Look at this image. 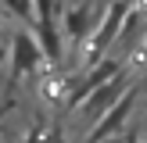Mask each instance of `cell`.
<instances>
[{
    "mask_svg": "<svg viewBox=\"0 0 147 143\" xmlns=\"http://www.w3.org/2000/svg\"><path fill=\"white\" fill-rule=\"evenodd\" d=\"M129 11H133V0H111L104 11V18L97 21V29L90 32V43H86V50H90V61H104V54L115 47V39L122 36V21L129 18Z\"/></svg>",
    "mask_w": 147,
    "mask_h": 143,
    "instance_id": "1",
    "label": "cell"
},
{
    "mask_svg": "<svg viewBox=\"0 0 147 143\" xmlns=\"http://www.w3.org/2000/svg\"><path fill=\"white\" fill-rule=\"evenodd\" d=\"M136 97H140V86H133V90L126 93V97L119 100V104L111 107V111H104L97 122H93L90 129H86L83 143H104V140H115V136H122V125L129 122V114H133L136 107Z\"/></svg>",
    "mask_w": 147,
    "mask_h": 143,
    "instance_id": "2",
    "label": "cell"
},
{
    "mask_svg": "<svg viewBox=\"0 0 147 143\" xmlns=\"http://www.w3.org/2000/svg\"><path fill=\"white\" fill-rule=\"evenodd\" d=\"M133 86H136V82H133V79H129V72H122V75H115L111 82H104V86H100V90H93L90 97H86L83 104L76 107V111L83 114V118H93V122H97L100 114H104V111H111V107L119 104V100L126 97L129 90H133Z\"/></svg>",
    "mask_w": 147,
    "mask_h": 143,
    "instance_id": "3",
    "label": "cell"
},
{
    "mask_svg": "<svg viewBox=\"0 0 147 143\" xmlns=\"http://www.w3.org/2000/svg\"><path fill=\"white\" fill-rule=\"evenodd\" d=\"M122 61L119 57H104V61H97V64H90V68H86V75L79 79V86H72V97H68V107L72 111H76L79 104H83L86 97H90L93 90H100V86L104 82H111L115 75H122Z\"/></svg>",
    "mask_w": 147,
    "mask_h": 143,
    "instance_id": "4",
    "label": "cell"
},
{
    "mask_svg": "<svg viewBox=\"0 0 147 143\" xmlns=\"http://www.w3.org/2000/svg\"><path fill=\"white\" fill-rule=\"evenodd\" d=\"M40 64H43V47L29 32H14V39H11V82L40 72Z\"/></svg>",
    "mask_w": 147,
    "mask_h": 143,
    "instance_id": "5",
    "label": "cell"
},
{
    "mask_svg": "<svg viewBox=\"0 0 147 143\" xmlns=\"http://www.w3.org/2000/svg\"><path fill=\"white\" fill-rule=\"evenodd\" d=\"M90 25L97 29V4H93V0H83V4H76V7L65 11V32H68L72 43L83 39V36L90 32Z\"/></svg>",
    "mask_w": 147,
    "mask_h": 143,
    "instance_id": "6",
    "label": "cell"
},
{
    "mask_svg": "<svg viewBox=\"0 0 147 143\" xmlns=\"http://www.w3.org/2000/svg\"><path fill=\"white\" fill-rule=\"evenodd\" d=\"M29 143H61V129L54 122H36V129L29 132Z\"/></svg>",
    "mask_w": 147,
    "mask_h": 143,
    "instance_id": "7",
    "label": "cell"
},
{
    "mask_svg": "<svg viewBox=\"0 0 147 143\" xmlns=\"http://www.w3.org/2000/svg\"><path fill=\"white\" fill-rule=\"evenodd\" d=\"M11 4V11H18L22 18H32V0H7Z\"/></svg>",
    "mask_w": 147,
    "mask_h": 143,
    "instance_id": "8",
    "label": "cell"
},
{
    "mask_svg": "<svg viewBox=\"0 0 147 143\" xmlns=\"http://www.w3.org/2000/svg\"><path fill=\"white\" fill-rule=\"evenodd\" d=\"M126 143H136V140H133V136H126Z\"/></svg>",
    "mask_w": 147,
    "mask_h": 143,
    "instance_id": "9",
    "label": "cell"
},
{
    "mask_svg": "<svg viewBox=\"0 0 147 143\" xmlns=\"http://www.w3.org/2000/svg\"><path fill=\"white\" fill-rule=\"evenodd\" d=\"M0 64H4V50H0Z\"/></svg>",
    "mask_w": 147,
    "mask_h": 143,
    "instance_id": "10",
    "label": "cell"
}]
</instances>
